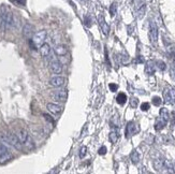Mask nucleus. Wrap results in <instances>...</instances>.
<instances>
[{"label": "nucleus", "instance_id": "33", "mask_svg": "<svg viewBox=\"0 0 175 174\" xmlns=\"http://www.w3.org/2000/svg\"><path fill=\"white\" fill-rule=\"evenodd\" d=\"M169 89H170L171 98H172V105H175V89L171 87H169Z\"/></svg>", "mask_w": 175, "mask_h": 174}, {"label": "nucleus", "instance_id": "37", "mask_svg": "<svg viewBox=\"0 0 175 174\" xmlns=\"http://www.w3.org/2000/svg\"><path fill=\"white\" fill-rule=\"evenodd\" d=\"M11 1L13 3H16V5H23L24 3H25V2H24V0H11Z\"/></svg>", "mask_w": 175, "mask_h": 174}, {"label": "nucleus", "instance_id": "12", "mask_svg": "<svg viewBox=\"0 0 175 174\" xmlns=\"http://www.w3.org/2000/svg\"><path fill=\"white\" fill-rule=\"evenodd\" d=\"M54 52L55 54L58 55V56H66V54L68 53V48H67V46L64 45V44H58V45L55 46Z\"/></svg>", "mask_w": 175, "mask_h": 174}, {"label": "nucleus", "instance_id": "38", "mask_svg": "<svg viewBox=\"0 0 175 174\" xmlns=\"http://www.w3.org/2000/svg\"><path fill=\"white\" fill-rule=\"evenodd\" d=\"M105 60H107V62L109 63V66H110V59H109V56H107V51L105 50Z\"/></svg>", "mask_w": 175, "mask_h": 174}, {"label": "nucleus", "instance_id": "15", "mask_svg": "<svg viewBox=\"0 0 175 174\" xmlns=\"http://www.w3.org/2000/svg\"><path fill=\"white\" fill-rule=\"evenodd\" d=\"M17 138L19 139V141L22 142V144H24V143L27 141V139L29 138V134H28L27 130H25V129H21V130H18L17 132Z\"/></svg>", "mask_w": 175, "mask_h": 174}, {"label": "nucleus", "instance_id": "7", "mask_svg": "<svg viewBox=\"0 0 175 174\" xmlns=\"http://www.w3.org/2000/svg\"><path fill=\"white\" fill-rule=\"evenodd\" d=\"M98 23H99V26H100L101 30H102L103 34H104V36H107L110 32V26H109V24L105 22L104 16L103 15L98 16Z\"/></svg>", "mask_w": 175, "mask_h": 174}, {"label": "nucleus", "instance_id": "18", "mask_svg": "<svg viewBox=\"0 0 175 174\" xmlns=\"http://www.w3.org/2000/svg\"><path fill=\"white\" fill-rule=\"evenodd\" d=\"M140 158H141V157H140V154L138 151H133L131 153V155H130V159H131L133 165H138V163L140 162Z\"/></svg>", "mask_w": 175, "mask_h": 174}, {"label": "nucleus", "instance_id": "16", "mask_svg": "<svg viewBox=\"0 0 175 174\" xmlns=\"http://www.w3.org/2000/svg\"><path fill=\"white\" fill-rule=\"evenodd\" d=\"M166 125V122L159 116V117L156 119V123H155V130H156V131H160V130H162V129L164 128Z\"/></svg>", "mask_w": 175, "mask_h": 174}, {"label": "nucleus", "instance_id": "26", "mask_svg": "<svg viewBox=\"0 0 175 174\" xmlns=\"http://www.w3.org/2000/svg\"><path fill=\"white\" fill-rule=\"evenodd\" d=\"M116 12H117V5H116L115 2H113L111 5V7H110V14H111L112 17H113V16H115Z\"/></svg>", "mask_w": 175, "mask_h": 174}, {"label": "nucleus", "instance_id": "23", "mask_svg": "<svg viewBox=\"0 0 175 174\" xmlns=\"http://www.w3.org/2000/svg\"><path fill=\"white\" fill-rule=\"evenodd\" d=\"M145 12H146V5H142L140 8H138V11H137V16L139 20L144 17L145 15Z\"/></svg>", "mask_w": 175, "mask_h": 174}, {"label": "nucleus", "instance_id": "22", "mask_svg": "<svg viewBox=\"0 0 175 174\" xmlns=\"http://www.w3.org/2000/svg\"><path fill=\"white\" fill-rule=\"evenodd\" d=\"M116 101H117L118 104H121V105H124V104L126 103V101H127V96H126V94L124 93L118 94L117 98H116Z\"/></svg>", "mask_w": 175, "mask_h": 174}, {"label": "nucleus", "instance_id": "10", "mask_svg": "<svg viewBox=\"0 0 175 174\" xmlns=\"http://www.w3.org/2000/svg\"><path fill=\"white\" fill-rule=\"evenodd\" d=\"M66 83V79L61 76H55L50 80V84L54 87H61Z\"/></svg>", "mask_w": 175, "mask_h": 174}, {"label": "nucleus", "instance_id": "36", "mask_svg": "<svg viewBox=\"0 0 175 174\" xmlns=\"http://www.w3.org/2000/svg\"><path fill=\"white\" fill-rule=\"evenodd\" d=\"M134 62L135 63H143L144 62V58L143 56H139L135 60H134Z\"/></svg>", "mask_w": 175, "mask_h": 174}, {"label": "nucleus", "instance_id": "20", "mask_svg": "<svg viewBox=\"0 0 175 174\" xmlns=\"http://www.w3.org/2000/svg\"><path fill=\"white\" fill-rule=\"evenodd\" d=\"M109 139H110V141L113 143V144H115V143L117 142V140L119 139L118 131H116V130H113V131H111V133L109 134Z\"/></svg>", "mask_w": 175, "mask_h": 174}, {"label": "nucleus", "instance_id": "5", "mask_svg": "<svg viewBox=\"0 0 175 174\" xmlns=\"http://www.w3.org/2000/svg\"><path fill=\"white\" fill-rule=\"evenodd\" d=\"M50 67H51V70H52V72L55 73V74H59V73H61V71H62V63L60 62L59 60L52 58V59H51Z\"/></svg>", "mask_w": 175, "mask_h": 174}, {"label": "nucleus", "instance_id": "32", "mask_svg": "<svg viewBox=\"0 0 175 174\" xmlns=\"http://www.w3.org/2000/svg\"><path fill=\"white\" fill-rule=\"evenodd\" d=\"M149 108H150V105H149V103H148V102H144V103L141 104V110L143 112L148 111V110H149Z\"/></svg>", "mask_w": 175, "mask_h": 174}, {"label": "nucleus", "instance_id": "39", "mask_svg": "<svg viewBox=\"0 0 175 174\" xmlns=\"http://www.w3.org/2000/svg\"><path fill=\"white\" fill-rule=\"evenodd\" d=\"M173 169H174V172H175V167H174V168H173Z\"/></svg>", "mask_w": 175, "mask_h": 174}, {"label": "nucleus", "instance_id": "8", "mask_svg": "<svg viewBox=\"0 0 175 174\" xmlns=\"http://www.w3.org/2000/svg\"><path fill=\"white\" fill-rule=\"evenodd\" d=\"M34 34V27L31 24H26L23 27V36L26 39H31Z\"/></svg>", "mask_w": 175, "mask_h": 174}, {"label": "nucleus", "instance_id": "4", "mask_svg": "<svg viewBox=\"0 0 175 174\" xmlns=\"http://www.w3.org/2000/svg\"><path fill=\"white\" fill-rule=\"evenodd\" d=\"M46 37H47V32L46 30H40V31L36 32L32 37V41L36 44V46H41L45 41Z\"/></svg>", "mask_w": 175, "mask_h": 174}, {"label": "nucleus", "instance_id": "9", "mask_svg": "<svg viewBox=\"0 0 175 174\" xmlns=\"http://www.w3.org/2000/svg\"><path fill=\"white\" fill-rule=\"evenodd\" d=\"M53 98L57 101H60V102H65L68 98V91H55L53 94Z\"/></svg>", "mask_w": 175, "mask_h": 174}, {"label": "nucleus", "instance_id": "3", "mask_svg": "<svg viewBox=\"0 0 175 174\" xmlns=\"http://www.w3.org/2000/svg\"><path fill=\"white\" fill-rule=\"evenodd\" d=\"M12 158L11 151H9L7 145L0 143V163H5Z\"/></svg>", "mask_w": 175, "mask_h": 174}, {"label": "nucleus", "instance_id": "17", "mask_svg": "<svg viewBox=\"0 0 175 174\" xmlns=\"http://www.w3.org/2000/svg\"><path fill=\"white\" fill-rule=\"evenodd\" d=\"M164 159L162 158H157L154 160V168L156 169V171H161L162 169H164Z\"/></svg>", "mask_w": 175, "mask_h": 174}, {"label": "nucleus", "instance_id": "13", "mask_svg": "<svg viewBox=\"0 0 175 174\" xmlns=\"http://www.w3.org/2000/svg\"><path fill=\"white\" fill-rule=\"evenodd\" d=\"M47 110L53 114H59V113H61L62 108L60 105H58V104L47 103Z\"/></svg>", "mask_w": 175, "mask_h": 174}, {"label": "nucleus", "instance_id": "31", "mask_svg": "<svg viewBox=\"0 0 175 174\" xmlns=\"http://www.w3.org/2000/svg\"><path fill=\"white\" fill-rule=\"evenodd\" d=\"M138 104H139L138 98H132V99L130 100V105H131V108H137Z\"/></svg>", "mask_w": 175, "mask_h": 174}, {"label": "nucleus", "instance_id": "35", "mask_svg": "<svg viewBox=\"0 0 175 174\" xmlns=\"http://www.w3.org/2000/svg\"><path fill=\"white\" fill-rule=\"evenodd\" d=\"M107 147L105 146H101L100 148H99V151H98V154L99 155H105L107 154Z\"/></svg>", "mask_w": 175, "mask_h": 174}, {"label": "nucleus", "instance_id": "14", "mask_svg": "<svg viewBox=\"0 0 175 174\" xmlns=\"http://www.w3.org/2000/svg\"><path fill=\"white\" fill-rule=\"evenodd\" d=\"M156 71V66H155V62L152 60H149L146 62V66H145V72L146 74L148 75H152Z\"/></svg>", "mask_w": 175, "mask_h": 174}, {"label": "nucleus", "instance_id": "29", "mask_svg": "<svg viewBox=\"0 0 175 174\" xmlns=\"http://www.w3.org/2000/svg\"><path fill=\"white\" fill-rule=\"evenodd\" d=\"M85 25H86V27H91V25H93V20H91V17L89 15L85 16Z\"/></svg>", "mask_w": 175, "mask_h": 174}, {"label": "nucleus", "instance_id": "2", "mask_svg": "<svg viewBox=\"0 0 175 174\" xmlns=\"http://www.w3.org/2000/svg\"><path fill=\"white\" fill-rule=\"evenodd\" d=\"M140 131V127L138 124H135L134 122H129L126 126V131L125 136L127 139H130L131 137H133L134 134H137Z\"/></svg>", "mask_w": 175, "mask_h": 174}, {"label": "nucleus", "instance_id": "34", "mask_svg": "<svg viewBox=\"0 0 175 174\" xmlns=\"http://www.w3.org/2000/svg\"><path fill=\"white\" fill-rule=\"evenodd\" d=\"M109 87H110V89H111V91H113V93L117 91V89H118V86L116 85V84H114V83H111V84H110Z\"/></svg>", "mask_w": 175, "mask_h": 174}, {"label": "nucleus", "instance_id": "27", "mask_svg": "<svg viewBox=\"0 0 175 174\" xmlns=\"http://www.w3.org/2000/svg\"><path fill=\"white\" fill-rule=\"evenodd\" d=\"M156 65H157V68L159 69L160 71H164L166 69V65L162 60H158L157 62H156Z\"/></svg>", "mask_w": 175, "mask_h": 174}, {"label": "nucleus", "instance_id": "6", "mask_svg": "<svg viewBox=\"0 0 175 174\" xmlns=\"http://www.w3.org/2000/svg\"><path fill=\"white\" fill-rule=\"evenodd\" d=\"M8 137H9V141H10V145L13 146L14 148L16 149H22V142L19 141V139L17 138V136L14 133H8Z\"/></svg>", "mask_w": 175, "mask_h": 174}, {"label": "nucleus", "instance_id": "28", "mask_svg": "<svg viewBox=\"0 0 175 174\" xmlns=\"http://www.w3.org/2000/svg\"><path fill=\"white\" fill-rule=\"evenodd\" d=\"M161 103H162V100H161V98H160V97H157V96H156V97L152 98V104H154V105L159 106Z\"/></svg>", "mask_w": 175, "mask_h": 174}, {"label": "nucleus", "instance_id": "11", "mask_svg": "<svg viewBox=\"0 0 175 174\" xmlns=\"http://www.w3.org/2000/svg\"><path fill=\"white\" fill-rule=\"evenodd\" d=\"M51 52H52V48H51V45L47 44V43H43V44L40 46V55H41L42 57L50 56Z\"/></svg>", "mask_w": 175, "mask_h": 174}, {"label": "nucleus", "instance_id": "21", "mask_svg": "<svg viewBox=\"0 0 175 174\" xmlns=\"http://www.w3.org/2000/svg\"><path fill=\"white\" fill-rule=\"evenodd\" d=\"M159 114H160V117L162 118V119H164L166 123L169 122V119H170V113H169V111L166 110V108H160V112H159Z\"/></svg>", "mask_w": 175, "mask_h": 174}, {"label": "nucleus", "instance_id": "1", "mask_svg": "<svg viewBox=\"0 0 175 174\" xmlns=\"http://www.w3.org/2000/svg\"><path fill=\"white\" fill-rule=\"evenodd\" d=\"M148 36H149L150 43L156 45L158 42V27L155 22L149 23V30H148Z\"/></svg>", "mask_w": 175, "mask_h": 174}, {"label": "nucleus", "instance_id": "25", "mask_svg": "<svg viewBox=\"0 0 175 174\" xmlns=\"http://www.w3.org/2000/svg\"><path fill=\"white\" fill-rule=\"evenodd\" d=\"M24 145H25V146L27 147L28 149H32V148L34 147L33 141H32V139L30 138V136H29V138L27 139V141H26V142L24 143Z\"/></svg>", "mask_w": 175, "mask_h": 174}, {"label": "nucleus", "instance_id": "19", "mask_svg": "<svg viewBox=\"0 0 175 174\" xmlns=\"http://www.w3.org/2000/svg\"><path fill=\"white\" fill-rule=\"evenodd\" d=\"M163 99H164V102H166V103L172 104V98H171V94H170L169 87L163 91Z\"/></svg>", "mask_w": 175, "mask_h": 174}, {"label": "nucleus", "instance_id": "30", "mask_svg": "<svg viewBox=\"0 0 175 174\" xmlns=\"http://www.w3.org/2000/svg\"><path fill=\"white\" fill-rule=\"evenodd\" d=\"M86 153H87V147L86 146H82L80 148V158H84L86 156Z\"/></svg>", "mask_w": 175, "mask_h": 174}, {"label": "nucleus", "instance_id": "24", "mask_svg": "<svg viewBox=\"0 0 175 174\" xmlns=\"http://www.w3.org/2000/svg\"><path fill=\"white\" fill-rule=\"evenodd\" d=\"M0 143L7 145V146H11V145H10V141H9L8 133H0Z\"/></svg>", "mask_w": 175, "mask_h": 174}]
</instances>
